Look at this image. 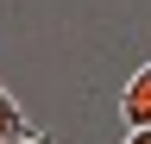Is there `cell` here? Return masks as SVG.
<instances>
[{"mask_svg": "<svg viewBox=\"0 0 151 144\" xmlns=\"http://www.w3.org/2000/svg\"><path fill=\"white\" fill-rule=\"evenodd\" d=\"M120 119H126V132H132V125H151V63H139L126 75V88H120Z\"/></svg>", "mask_w": 151, "mask_h": 144, "instance_id": "1", "label": "cell"}, {"mask_svg": "<svg viewBox=\"0 0 151 144\" xmlns=\"http://www.w3.org/2000/svg\"><path fill=\"white\" fill-rule=\"evenodd\" d=\"M6 138H32V119H25V106L0 88V144H6Z\"/></svg>", "mask_w": 151, "mask_h": 144, "instance_id": "2", "label": "cell"}, {"mask_svg": "<svg viewBox=\"0 0 151 144\" xmlns=\"http://www.w3.org/2000/svg\"><path fill=\"white\" fill-rule=\"evenodd\" d=\"M126 144H151V125H132V132H126Z\"/></svg>", "mask_w": 151, "mask_h": 144, "instance_id": "3", "label": "cell"}, {"mask_svg": "<svg viewBox=\"0 0 151 144\" xmlns=\"http://www.w3.org/2000/svg\"><path fill=\"white\" fill-rule=\"evenodd\" d=\"M6 144H44V138H38V132H32V138H6Z\"/></svg>", "mask_w": 151, "mask_h": 144, "instance_id": "4", "label": "cell"}]
</instances>
